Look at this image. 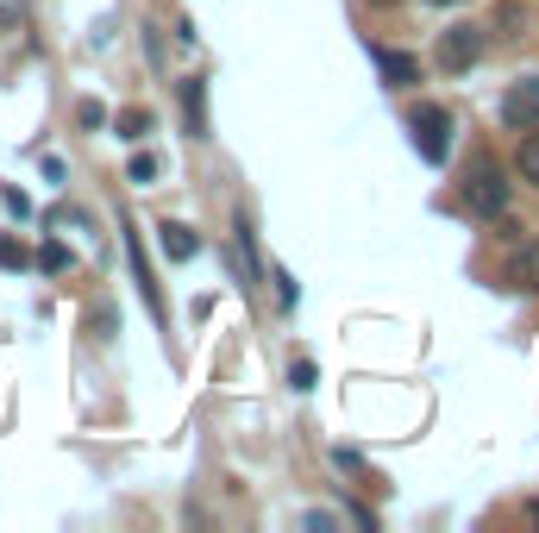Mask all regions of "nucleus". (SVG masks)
Listing matches in <instances>:
<instances>
[{
  "instance_id": "nucleus-1",
  "label": "nucleus",
  "mask_w": 539,
  "mask_h": 533,
  "mask_svg": "<svg viewBox=\"0 0 539 533\" xmlns=\"http://www.w3.org/2000/svg\"><path fill=\"white\" fill-rule=\"evenodd\" d=\"M508 195H514L508 170H502V164H489V157H483V164L471 170V189H464V201H471V214H477V220H502V214H508Z\"/></svg>"
},
{
  "instance_id": "nucleus-2",
  "label": "nucleus",
  "mask_w": 539,
  "mask_h": 533,
  "mask_svg": "<svg viewBox=\"0 0 539 533\" xmlns=\"http://www.w3.org/2000/svg\"><path fill=\"white\" fill-rule=\"evenodd\" d=\"M408 132H414V151L427 157V164H445V157H452V113L445 107H420L408 120Z\"/></svg>"
},
{
  "instance_id": "nucleus-3",
  "label": "nucleus",
  "mask_w": 539,
  "mask_h": 533,
  "mask_svg": "<svg viewBox=\"0 0 539 533\" xmlns=\"http://www.w3.org/2000/svg\"><path fill=\"white\" fill-rule=\"evenodd\" d=\"M483 57V32L477 26H452V32H439V69L445 76H464Z\"/></svg>"
},
{
  "instance_id": "nucleus-4",
  "label": "nucleus",
  "mask_w": 539,
  "mask_h": 533,
  "mask_svg": "<svg viewBox=\"0 0 539 533\" xmlns=\"http://www.w3.org/2000/svg\"><path fill=\"white\" fill-rule=\"evenodd\" d=\"M502 120L508 126H539V76H521V82H514L508 88V95H502Z\"/></svg>"
},
{
  "instance_id": "nucleus-5",
  "label": "nucleus",
  "mask_w": 539,
  "mask_h": 533,
  "mask_svg": "<svg viewBox=\"0 0 539 533\" xmlns=\"http://www.w3.org/2000/svg\"><path fill=\"white\" fill-rule=\"evenodd\" d=\"M370 63L383 69L389 88H414V82H420V57H408V51H383V44H377V51H370Z\"/></svg>"
},
{
  "instance_id": "nucleus-6",
  "label": "nucleus",
  "mask_w": 539,
  "mask_h": 533,
  "mask_svg": "<svg viewBox=\"0 0 539 533\" xmlns=\"http://www.w3.org/2000/svg\"><path fill=\"white\" fill-rule=\"evenodd\" d=\"M182 126H189V138H207V82L201 76L182 82Z\"/></svg>"
},
{
  "instance_id": "nucleus-7",
  "label": "nucleus",
  "mask_w": 539,
  "mask_h": 533,
  "mask_svg": "<svg viewBox=\"0 0 539 533\" xmlns=\"http://www.w3.org/2000/svg\"><path fill=\"white\" fill-rule=\"evenodd\" d=\"M157 245H163V258H170V264H189L195 251H201V239L189 233V226H176V220H163V226H157Z\"/></svg>"
},
{
  "instance_id": "nucleus-8",
  "label": "nucleus",
  "mask_w": 539,
  "mask_h": 533,
  "mask_svg": "<svg viewBox=\"0 0 539 533\" xmlns=\"http://www.w3.org/2000/svg\"><path fill=\"white\" fill-rule=\"evenodd\" d=\"M113 132H120V138H145V132H151V113H145V107H126L120 120H113Z\"/></svg>"
},
{
  "instance_id": "nucleus-9",
  "label": "nucleus",
  "mask_w": 539,
  "mask_h": 533,
  "mask_svg": "<svg viewBox=\"0 0 539 533\" xmlns=\"http://www.w3.org/2000/svg\"><path fill=\"white\" fill-rule=\"evenodd\" d=\"M521 182H539V126H527L521 138Z\"/></svg>"
},
{
  "instance_id": "nucleus-10",
  "label": "nucleus",
  "mask_w": 539,
  "mask_h": 533,
  "mask_svg": "<svg viewBox=\"0 0 539 533\" xmlns=\"http://www.w3.org/2000/svg\"><path fill=\"white\" fill-rule=\"evenodd\" d=\"M514 283H527V289H539V239L521 251V264H514Z\"/></svg>"
},
{
  "instance_id": "nucleus-11",
  "label": "nucleus",
  "mask_w": 539,
  "mask_h": 533,
  "mask_svg": "<svg viewBox=\"0 0 539 533\" xmlns=\"http://www.w3.org/2000/svg\"><path fill=\"white\" fill-rule=\"evenodd\" d=\"M239 251H245V270L257 276V233H251V214H239Z\"/></svg>"
},
{
  "instance_id": "nucleus-12",
  "label": "nucleus",
  "mask_w": 539,
  "mask_h": 533,
  "mask_svg": "<svg viewBox=\"0 0 539 533\" xmlns=\"http://www.w3.org/2000/svg\"><path fill=\"white\" fill-rule=\"evenodd\" d=\"M0 270H26V245L19 239H0Z\"/></svg>"
},
{
  "instance_id": "nucleus-13",
  "label": "nucleus",
  "mask_w": 539,
  "mask_h": 533,
  "mask_svg": "<svg viewBox=\"0 0 539 533\" xmlns=\"http://www.w3.org/2000/svg\"><path fill=\"white\" fill-rule=\"evenodd\" d=\"M38 264H44V270H51V276H57V270H69V251H63L57 239H51V245H44V251H38Z\"/></svg>"
},
{
  "instance_id": "nucleus-14",
  "label": "nucleus",
  "mask_w": 539,
  "mask_h": 533,
  "mask_svg": "<svg viewBox=\"0 0 539 533\" xmlns=\"http://www.w3.org/2000/svg\"><path fill=\"white\" fill-rule=\"evenodd\" d=\"M126 182H157V157H132V164H126Z\"/></svg>"
},
{
  "instance_id": "nucleus-15",
  "label": "nucleus",
  "mask_w": 539,
  "mask_h": 533,
  "mask_svg": "<svg viewBox=\"0 0 539 533\" xmlns=\"http://www.w3.org/2000/svg\"><path fill=\"white\" fill-rule=\"evenodd\" d=\"M76 120H82V126H107V107H101V101H82Z\"/></svg>"
},
{
  "instance_id": "nucleus-16",
  "label": "nucleus",
  "mask_w": 539,
  "mask_h": 533,
  "mask_svg": "<svg viewBox=\"0 0 539 533\" xmlns=\"http://www.w3.org/2000/svg\"><path fill=\"white\" fill-rule=\"evenodd\" d=\"M289 383H295V389H314V364H308V358H295V370H289Z\"/></svg>"
},
{
  "instance_id": "nucleus-17",
  "label": "nucleus",
  "mask_w": 539,
  "mask_h": 533,
  "mask_svg": "<svg viewBox=\"0 0 539 533\" xmlns=\"http://www.w3.org/2000/svg\"><path fill=\"white\" fill-rule=\"evenodd\" d=\"M0 201H7V207H13V214H19V220H32V201H26V195H19V189H0Z\"/></svg>"
},
{
  "instance_id": "nucleus-18",
  "label": "nucleus",
  "mask_w": 539,
  "mask_h": 533,
  "mask_svg": "<svg viewBox=\"0 0 539 533\" xmlns=\"http://www.w3.org/2000/svg\"><path fill=\"white\" fill-rule=\"evenodd\" d=\"M370 7H395V0H370Z\"/></svg>"
},
{
  "instance_id": "nucleus-19",
  "label": "nucleus",
  "mask_w": 539,
  "mask_h": 533,
  "mask_svg": "<svg viewBox=\"0 0 539 533\" xmlns=\"http://www.w3.org/2000/svg\"><path fill=\"white\" fill-rule=\"evenodd\" d=\"M439 7H452V0H439Z\"/></svg>"
}]
</instances>
